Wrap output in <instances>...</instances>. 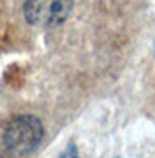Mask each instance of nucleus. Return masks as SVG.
I'll use <instances>...</instances> for the list:
<instances>
[{"instance_id": "f257e3e1", "label": "nucleus", "mask_w": 155, "mask_h": 158, "mask_svg": "<svg viewBox=\"0 0 155 158\" xmlns=\"http://www.w3.org/2000/svg\"><path fill=\"white\" fill-rule=\"evenodd\" d=\"M44 127L34 114H16L7 119L2 130V144L12 155H28L39 148Z\"/></svg>"}, {"instance_id": "f03ea898", "label": "nucleus", "mask_w": 155, "mask_h": 158, "mask_svg": "<svg viewBox=\"0 0 155 158\" xmlns=\"http://www.w3.org/2000/svg\"><path fill=\"white\" fill-rule=\"evenodd\" d=\"M72 7V2H25L23 16L30 25L51 28L69 18Z\"/></svg>"}, {"instance_id": "7ed1b4c3", "label": "nucleus", "mask_w": 155, "mask_h": 158, "mask_svg": "<svg viewBox=\"0 0 155 158\" xmlns=\"http://www.w3.org/2000/svg\"><path fill=\"white\" fill-rule=\"evenodd\" d=\"M60 158H80V156L76 155L74 146H71V148H69V149H67L65 153H62V155H60Z\"/></svg>"}, {"instance_id": "20e7f679", "label": "nucleus", "mask_w": 155, "mask_h": 158, "mask_svg": "<svg viewBox=\"0 0 155 158\" xmlns=\"http://www.w3.org/2000/svg\"><path fill=\"white\" fill-rule=\"evenodd\" d=\"M0 158H7V156H6V151H4L2 148H0Z\"/></svg>"}]
</instances>
